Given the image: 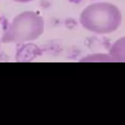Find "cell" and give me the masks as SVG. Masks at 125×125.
<instances>
[{
	"instance_id": "7a4b0ae2",
	"label": "cell",
	"mask_w": 125,
	"mask_h": 125,
	"mask_svg": "<svg viewBox=\"0 0 125 125\" xmlns=\"http://www.w3.org/2000/svg\"><path fill=\"white\" fill-rule=\"evenodd\" d=\"M44 29L42 19L33 13H26L17 17L9 26L2 37V42H23L38 38Z\"/></svg>"
},
{
	"instance_id": "277c9868",
	"label": "cell",
	"mask_w": 125,
	"mask_h": 125,
	"mask_svg": "<svg viewBox=\"0 0 125 125\" xmlns=\"http://www.w3.org/2000/svg\"><path fill=\"white\" fill-rule=\"evenodd\" d=\"M19 1H28V0H19Z\"/></svg>"
},
{
	"instance_id": "6da1fadb",
	"label": "cell",
	"mask_w": 125,
	"mask_h": 125,
	"mask_svg": "<svg viewBox=\"0 0 125 125\" xmlns=\"http://www.w3.org/2000/svg\"><path fill=\"white\" fill-rule=\"evenodd\" d=\"M81 23L96 34H109L116 31L122 22L119 9L109 2H96L86 7L81 15Z\"/></svg>"
},
{
	"instance_id": "3957f363",
	"label": "cell",
	"mask_w": 125,
	"mask_h": 125,
	"mask_svg": "<svg viewBox=\"0 0 125 125\" xmlns=\"http://www.w3.org/2000/svg\"><path fill=\"white\" fill-rule=\"evenodd\" d=\"M109 56L116 62H125V37L118 40L111 47Z\"/></svg>"
}]
</instances>
